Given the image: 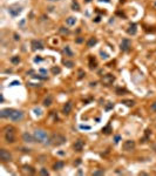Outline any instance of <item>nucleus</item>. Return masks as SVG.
Returning a JSON list of instances; mask_svg holds the SVG:
<instances>
[{
	"label": "nucleus",
	"instance_id": "1",
	"mask_svg": "<svg viewBox=\"0 0 156 176\" xmlns=\"http://www.w3.org/2000/svg\"><path fill=\"white\" fill-rule=\"evenodd\" d=\"M33 136L36 142L41 143V144H44V146L51 144V136L44 129H35L33 133Z\"/></svg>",
	"mask_w": 156,
	"mask_h": 176
},
{
	"label": "nucleus",
	"instance_id": "2",
	"mask_svg": "<svg viewBox=\"0 0 156 176\" xmlns=\"http://www.w3.org/2000/svg\"><path fill=\"white\" fill-rule=\"evenodd\" d=\"M66 142V137H65L62 134L59 133H54L53 135L51 136V144L53 146H61Z\"/></svg>",
	"mask_w": 156,
	"mask_h": 176
},
{
	"label": "nucleus",
	"instance_id": "3",
	"mask_svg": "<svg viewBox=\"0 0 156 176\" xmlns=\"http://www.w3.org/2000/svg\"><path fill=\"white\" fill-rule=\"evenodd\" d=\"M24 112H21V110H18V109H12V113H11L10 115V120L12 121H22L24 120Z\"/></svg>",
	"mask_w": 156,
	"mask_h": 176
},
{
	"label": "nucleus",
	"instance_id": "4",
	"mask_svg": "<svg viewBox=\"0 0 156 176\" xmlns=\"http://www.w3.org/2000/svg\"><path fill=\"white\" fill-rule=\"evenodd\" d=\"M135 146H136V143H135V141L134 140H127V141L123 142L122 148H123V150L124 151H131V150L135 149Z\"/></svg>",
	"mask_w": 156,
	"mask_h": 176
},
{
	"label": "nucleus",
	"instance_id": "5",
	"mask_svg": "<svg viewBox=\"0 0 156 176\" xmlns=\"http://www.w3.org/2000/svg\"><path fill=\"white\" fill-rule=\"evenodd\" d=\"M0 160L3 162H10L12 160V155L6 149H0Z\"/></svg>",
	"mask_w": 156,
	"mask_h": 176
},
{
	"label": "nucleus",
	"instance_id": "6",
	"mask_svg": "<svg viewBox=\"0 0 156 176\" xmlns=\"http://www.w3.org/2000/svg\"><path fill=\"white\" fill-rule=\"evenodd\" d=\"M120 48H121V51H122V52H129V51H130V48H131L130 40H129V39H127V38L123 39L122 42H121Z\"/></svg>",
	"mask_w": 156,
	"mask_h": 176
},
{
	"label": "nucleus",
	"instance_id": "7",
	"mask_svg": "<svg viewBox=\"0 0 156 176\" xmlns=\"http://www.w3.org/2000/svg\"><path fill=\"white\" fill-rule=\"evenodd\" d=\"M115 81V76L113 74H107L102 78V83H105L106 86H110L113 85V82Z\"/></svg>",
	"mask_w": 156,
	"mask_h": 176
},
{
	"label": "nucleus",
	"instance_id": "8",
	"mask_svg": "<svg viewBox=\"0 0 156 176\" xmlns=\"http://www.w3.org/2000/svg\"><path fill=\"white\" fill-rule=\"evenodd\" d=\"M31 46L33 51H38V49L41 51V49H44V43L41 42L40 40H32Z\"/></svg>",
	"mask_w": 156,
	"mask_h": 176
},
{
	"label": "nucleus",
	"instance_id": "9",
	"mask_svg": "<svg viewBox=\"0 0 156 176\" xmlns=\"http://www.w3.org/2000/svg\"><path fill=\"white\" fill-rule=\"evenodd\" d=\"M21 139H22V141H24V142H26V143H32V142H34V141H35L34 136L31 135V134H28L27 132H25V133L22 134Z\"/></svg>",
	"mask_w": 156,
	"mask_h": 176
},
{
	"label": "nucleus",
	"instance_id": "10",
	"mask_svg": "<svg viewBox=\"0 0 156 176\" xmlns=\"http://www.w3.org/2000/svg\"><path fill=\"white\" fill-rule=\"evenodd\" d=\"M83 147H84V142L81 140V139H79V140L75 141V143H74V149H75L76 151H81L82 149H83Z\"/></svg>",
	"mask_w": 156,
	"mask_h": 176
},
{
	"label": "nucleus",
	"instance_id": "11",
	"mask_svg": "<svg viewBox=\"0 0 156 176\" xmlns=\"http://www.w3.org/2000/svg\"><path fill=\"white\" fill-rule=\"evenodd\" d=\"M5 140H6V142H8V143L15 142V135H14V133H6Z\"/></svg>",
	"mask_w": 156,
	"mask_h": 176
},
{
	"label": "nucleus",
	"instance_id": "12",
	"mask_svg": "<svg viewBox=\"0 0 156 176\" xmlns=\"http://www.w3.org/2000/svg\"><path fill=\"white\" fill-rule=\"evenodd\" d=\"M72 107H73L72 102L68 101V102L66 103V105L64 106V109H62V113H64V114H66V115H68L69 113L72 112Z\"/></svg>",
	"mask_w": 156,
	"mask_h": 176
},
{
	"label": "nucleus",
	"instance_id": "13",
	"mask_svg": "<svg viewBox=\"0 0 156 176\" xmlns=\"http://www.w3.org/2000/svg\"><path fill=\"white\" fill-rule=\"evenodd\" d=\"M137 26L135 25V24H131L130 26L128 27V29H127V33L129 34V35H135L136 34V32H137Z\"/></svg>",
	"mask_w": 156,
	"mask_h": 176
},
{
	"label": "nucleus",
	"instance_id": "14",
	"mask_svg": "<svg viewBox=\"0 0 156 176\" xmlns=\"http://www.w3.org/2000/svg\"><path fill=\"white\" fill-rule=\"evenodd\" d=\"M8 12L11 13V16L17 17V16L19 14V13L21 12V7H17V8H14V7H10V8H8Z\"/></svg>",
	"mask_w": 156,
	"mask_h": 176
},
{
	"label": "nucleus",
	"instance_id": "15",
	"mask_svg": "<svg viewBox=\"0 0 156 176\" xmlns=\"http://www.w3.org/2000/svg\"><path fill=\"white\" fill-rule=\"evenodd\" d=\"M52 102H53V95H51V94H48L46 97H45V100H44V106H46V107H48V106H51L52 105Z\"/></svg>",
	"mask_w": 156,
	"mask_h": 176
},
{
	"label": "nucleus",
	"instance_id": "16",
	"mask_svg": "<svg viewBox=\"0 0 156 176\" xmlns=\"http://www.w3.org/2000/svg\"><path fill=\"white\" fill-rule=\"evenodd\" d=\"M3 132H4V134H6V133H14V132H15V128L13 127V126L7 125V126H5V127L3 128Z\"/></svg>",
	"mask_w": 156,
	"mask_h": 176
},
{
	"label": "nucleus",
	"instance_id": "17",
	"mask_svg": "<svg viewBox=\"0 0 156 176\" xmlns=\"http://www.w3.org/2000/svg\"><path fill=\"white\" fill-rule=\"evenodd\" d=\"M96 43H97V39L96 38H89V40L87 41V47L88 48H92V47H94Z\"/></svg>",
	"mask_w": 156,
	"mask_h": 176
},
{
	"label": "nucleus",
	"instance_id": "18",
	"mask_svg": "<svg viewBox=\"0 0 156 176\" xmlns=\"http://www.w3.org/2000/svg\"><path fill=\"white\" fill-rule=\"evenodd\" d=\"M64 166H65L64 161H58V162L53 166V168H54V170H61V169L64 168Z\"/></svg>",
	"mask_w": 156,
	"mask_h": 176
},
{
	"label": "nucleus",
	"instance_id": "19",
	"mask_svg": "<svg viewBox=\"0 0 156 176\" xmlns=\"http://www.w3.org/2000/svg\"><path fill=\"white\" fill-rule=\"evenodd\" d=\"M22 171L25 174H29V175H32V174L35 173V170H34V168H32V167H28V166H25L22 167Z\"/></svg>",
	"mask_w": 156,
	"mask_h": 176
},
{
	"label": "nucleus",
	"instance_id": "20",
	"mask_svg": "<svg viewBox=\"0 0 156 176\" xmlns=\"http://www.w3.org/2000/svg\"><path fill=\"white\" fill-rule=\"evenodd\" d=\"M75 22H76V18H74V17H69V18L66 19V25L67 26H74Z\"/></svg>",
	"mask_w": 156,
	"mask_h": 176
},
{
	"label": "nucleus",
	"instance_id": "21",
	"mask_svg": "<svg viewBox=\"0 0 156 176\" xmlns=\"http://www.w3.org/2000/svg\"><path fill=\"white\" fill-rule=\"evenodd\" d=\"M96 66H97V62H96V60H95V58L93 55H90L89 56V67L90 68H95Z\"/></svg>",
	"mask_w": 156,
	"mask_h": 176
},
{
	"label": "nucleus",
	"instance_id": "22",
	"mask_svg": "<svg viewBox=\"0 0 156 176\" xmlns=\"http://www.w3.org/2000/svg\"><path fill=\"white\" fill-rule=\"evenodd\" d=\"M122 103H124L126 106H128V107H133L135 105V101L134 100H123Z\"/></svg>",
	"mask_w": 156,
	"mask_h": 176
},
{
	"label": "nucleus",
	"instance_id": "23",
	"mask_svg": "<svg viewBox=\"0 0 156 176\" xmlns=\"http://www.w3.org/2000/svg\"><path fill=\"white\" fill-rule=\"evenodd\" d=\"M64 52L67 54V56H71V58H72V56L74 55V54H73V52L71 51V47H69V46H66V47H65V48H64Z\"/></svg>",
	"mask_w": 156,
	"mask_h": 176
},
{
	"label": "nucleus",
	"instance_id": "24",
	"mask_svg": "<svg viewBox=\"0 0 156 176\" xmlns=\"http://www.w3.org/2000/svg\"><path fill=\"white\" fill-rule=\"evenodd\" d=\"M72 10L73 11H80V5L77 1H73L72 3Z\"/></svg>",
	"mask_w": 156,
	"mask_h": 176
},
{
	"label": "nucleus",
	"instance_id": "25",
	"mask_svg": "<svg viewBox=\"0 0 156 176\" xmlns=\"http://www.w3.org/2000/svg\"><path fill=\"white\" fill-rule=\"evenodd\" d=\"M59 32L61 34H69V29H68V28H66V27H60L59 28Z\"/></svg>",
	"mask_w": 156,
	"mask_h": 176
},
{
	"label": "nucleus",
	"instance_id": "26",
	"mask_svg": "<svg viewBox=\"0 0 156 176\" xmlns=\"http://www.w3.org/2000/svg\"><path fill=\"white\" fill-rule=\"evenodd\" d=\"M11 62H12V64H19V62H20V58H19V56H13V58L11 59Z\"/></svg>",
	"mask_w": 156,
	"mask_h": 176
},
{
	"label": "nucleus",
	"instance_id": "27",
	"mask_svg": "<svg viewBox=\"0 0 156 176\" xmlns=\"http://www.w3.org/2000/svg\"><path fill=\"white\" fill-rule=\"evenodd\" d=\"M64 64L66 65V66L68 67V68H72V67L74 66V62H73V61H68V60H65Z\"/></svg>",
	"mask_w": 156,
	"mask_h": 176
},
{
	"label": "nucleus",
	"instance_id": "28",
	"mask_svg": "<svg viewBox=\"0 0 156 176\" xmlns=\"http://www.w3.org/2000/svg\"><path fill=\"white\" fill-rule=\"evenodd\" d=\"M60 72H61V71H60L59 67H53V68H52V73H53V74H55V75L59 74Z\"/></svg>",
	"mask_w": 156,
	"mask_h": 176
},
{
	"label": "nucleus",
	"instance_id": "29",
	"mask_svg": "<svg viewBox=\"0 0 156 176\" xmlns=\"http://www.w3.org/2000/svg\"><path fill=\"white\" fill-rule=\"evenodd\" d=\"M84 75H86V73H84L82 69H79V79H82Z\"/></svg>",
	"mask_w": 156,
	"mask_h": 176
},
{
	"label": "nucleus",
	"instance_id": "30",
	"mask_svg": "<svg viewBox=\"0 0 156 176\" xmlns=\"http://www.w3.org/2000/svg\"><path fill=\"white\" fill-rule=\"evenodd\" d=\"M150 110H151V112H156V101L151 103V106H150Z\"/></svg>",
	"mask_w": 156,
	"mask_h": 176
},
{
	"label": "nucleus",
	"instance_id": "31",
	"mask_svg": "<svg viewBox=\"0 0 156 176\" xmlns=\"http://www.w3.org/2000/svg\"><path fill=\"white\" fill-rule=\"evenodd\" d=\"M40 174H41V175H48V170H47L46 168H42L40 170Z\"/></svg>",
	"mask_w": 156,
	"mask_h": 176
},
{
	"label": "nucleus",
	"instance_id": "32",
	"mask_svg": "<svg viewBox=\"0 0 156 176\" xmlns=\"http://www.w3.org/2000/svg\"><path fill=\"white\" fill-rule=\"evenodd\" d=\"M103 174H105V171L103 170H96V171L93 173V175H103Z\"/></svg>",
	"mask_w": 156,
	"mask_h": 176
},
{
	"label": "nucleus",
	"instance_id": "33",
	"mask_svg": "<svg viewBox=\"0 0 156 176\" xmlns=\"http://www.w3.org/2000/svg\"><path fill=\"white\" fill-rule=\"evenodd\" d=\"M121 140V136L120 135H115V137H114V141H115V143H119Z\"/></svg>",
	"mask_w": 156,
	"mask_h": 176
},
{
	"label": "nucleus",
	"instance_id": "34",
	"mask_svg": "<svg viewBox=\"0 0 156 176\" xmlns=\"http://www.w3.org/2000/svg\"><path fill=\"white\" fill-rule=\"evenodd\" d=\"M17 85H20V82L19 81H13L12 83H11V86H17Z\"/></svg>",
	"mask_w": 156,
	"mask_h": 176
},
{
	"label": "nucleus",
	"instance_id": "35",
	"mask_svg": "<svg viewBox=\"0 0 156 176\" xmlns=\"http://www.w3.org/2000/svg\"><path fill=\"white\" fill-rule=\"evenodd\" d=\"M80 128L81 129H90V127H88V126H80Z\"/></svg>",
	"mask_w": 156,
	"mask_h": 176
},
{
	"label": "nucleus",
	"instance_id": "36",
	"mask_svg": "<svg viewBox=\"0 0 156 176\" xmlns=\"http://www.w3.org/2000/svg\"><path fill=\"white\" fill-rule=\"evenodd\" d=\"M75 41H76L77 43H81L82 41H83V39H82V38H77V39H76V40H75Z\"/></svg>",
	"mask_w": 156,
	"mask_h": 176
},
{
	"label": "nucleus",
	"instance_id": "37",
	"mask_svg": "<svg viewBox=\"0 0 156 176\" xmlns=\"http://www.w3.org/2000/svg\"><path fill=\"white\" fill-rule=\"evenodd\" d=\"M14 40H17V41L20 40V36H19L18 34H14Z\"/></svg>",
	"mask_w": 156,
	"mask_h": 176
},
{
	"label": "nucleus",
	"instance_id": "38",
	"mask_svg": "<svg viewBox=\"0 0 156 176\" xmlns=\"http://www.w3.org/2000/svg\"><path fill=\"white\" fill-rule=\"evenodd\" d=\"M101 55H102V59H107V54H106V53L101 52Z\"/></svg>",
	"mask_w": 156,
	"mask_h": 176
},
{
	"label": "nucleus",
	"instance_id": "39",
	"mask_svg": "<svg viewBox=\"0 0 156 176\" xmlns=\"http://www.w3.org/2000/svg\"><path fill=\"white\" fill-rule=\"evenodd\" d=\"M40 73H42V74H47V71L46 69H40Z\"/></svg>",
	"mask_w": 156,
	"mask_h": 176
},
{
	"label": "nucleus",
	"instance_id": "40",
	"mask_svg": "<svg viewBox=\"0 0 156 176\" xmlns=\"http://www.w3.org/2000/svg\"><path fill=\"white\" fill-rule=\"evenodd\" d=\"M34 61H35V62H40L41 61V58H35V59H34Z\"/></svg>",
	"mask_w": 156,
	"mask_h": 176
},
{
	"label": "nucleus",
	"instance_id": "41",
	"mask_svg": "<svg viewBox=\"0 0 156 176\" xmlns=\"http://www.w3.org/2000/svg\"><path fill=\"white\" fill-rule=\"evenodd\" d=\"M100 19H101L100 17H97V18H95V20H94V21H95V22H99V21H100Z\"/></svg>",
	"mask_w": 156,
	"mask_h": 176
},
{
	"label": "nucleus",
	"instance_id": "42",
	"mask_svg": "<svg viewBox=\"0 0 156 176\" xmlns=\"http://www.w3.org/2000/svg\"><path fill=\"white\" fill-rule=\"evenodd\" d=\"M100 1H106V3H110V0H100Z\"/></svg>",
	"mask_w": 156,
	"mask_h": 176
},
{
	"label": "nucleus",
	"instance_id": "43",
	"mask_svg": "<svg viewBox=\"0 0 156 176\" xmlns=\"http://www.w3.org/2000/svg\"><path fill=\"white\" fill-rule=\"evenodd\" d=\"M92 0H84V3H90Z\"/></svg>",
	"mask_w": 156,
	"mask_h": 176
},
{
	"label": "nucleus",
	"instance_id": "44",
	"mask_svg": "<svg viewBox=\"0 0 156 176\" xmlns=\"http://www.w3.org/2000/svg\"><path fill=\"white\" fill-rule=\"evenodd\" d=\"M47 1H59V0H47Z\"/></svg>",
	"mask_w": 156,
	"mask_h": 176
},
{
	"label": "nucleus",
	"instance_id": "45",
	"mask_svg": "<svg viewBox=\"0 0 156 176\" xmlns=\"http://www.w3.org/2000/svg\"><path fill=\"white\" fill-rule=\"evenodd\" d=\"M154 6H156V1H155V3H154Z\"/></svg>",
	"mask_w": 156,
	"mask_h": 176
}]
</instances>
